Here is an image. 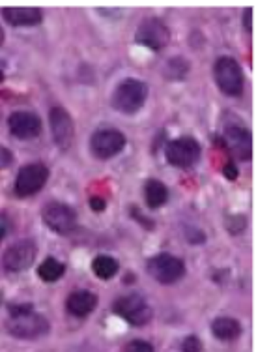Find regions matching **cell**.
I'll list each match as a JSON object with an SVG mask.
<instances>
[{
	"label": "cell",
	"instance_id": "5bb4252c",
	"mask_svg": "<svg viewBox=\"0 0 271 352\" xmlns=\"http://www.w3.org/2000/svg\"><path fill=\"white\" fill-rule=\"evenodd\" d=\"M12 135L17 139H34L41 133V118L30 111H17L8 118Z\"/></svg>",
	"mask_w": 271,
	"mask_h": 352
},
{
	"label": "cell",
	"instance_id": "4316f807",
	"mask_svg": "<svg viewBox=\"0 0 271 352\" xmlns=\"http://www.w3.org/2000/svg\"><path fill=\"white\" fill-rule=\"evenodd\" d=\"M224 176H228L231 180H234V178H236V167H234L232 163H228V165L224 167Z\"/></svg>",
	"mask_w": 271,
	"mask_h": 352
},
{
	"label": "cell",
	"instance_id": "83f0119b",
	"mask_svg": "<svg viewBox=\"0 0 271 352\" xmlns=\"http://www.w3.org/2000/svg\"><path fill=\"white\" fill-rule=\"evenodd\" d=\"M6 236V227L0 223V242H2V238Z\"/></svg>",
	"mask_w": 271,
	"mask_h": 352
},
{
	"label": "cell",
	"instance_id": "ac0fdd59",
	"mask_svg": "<svg viewBox=\"0 0 271 352\" xmlns=\"http://www.w3.org/2000/svg\"><path fill=\"white\" fill-rule=\"evenodd\" d=\"M144 197H146V203H148L150 208H159V206L167 203L169 190L159 180H148L146 186H144Z\"/></svg>",
	"mask_w": 271,
	"mask_h": 352
},
{
	"label": "cell",
	"instance_id": "44dd1931",
	"mask_svg": "<svg viewBox=\"0 0 271 352\" xmlns=\"http://www.w3.org/2000/svg\"><path fill=\"white\" fill-rule=\"evenodd\" d=\"M183 352H202V341L197 338V336H189L185 338V341L182 343Z\"/></svg>",
	"mask_w": 271,
	"mask_h": 352
},
{
	"label": "cell",
	"instance_id": "8fae6325",
	"mask_svg": "<svg viewBox=\"0 0 271 352\" xmlns=\"http://www.w3.org/2000/svg\"><path fill=\"white\" fill-rule=\"evenodd\" d=\"M49 124H51V133L60 150H68L75 139V124L66 109L53 107L49 113Z\"/></svg>",
	"mask_w": 271,
	"mask_h": 352
},
{
	"label": "cell",
	"instance_id": "9a60e30c",
	"mask_svg": "<svg viewBox=\"0 0 271 352\" xmlns=\"http://www.w3.org/2000/svg\"><path fill=\"white\" fill-rule=\"evenodd\" d=\"M2 17L6 23L14 27H36L43 19L40 8H27V6H10L2 10Z\"/></svg>",
	"mask_w": 271,
	"mask_h": 352
},
{
	"label": "cell",
	"instance_id": "3957f363",
	"mask_svg": "<svg viewBox=\"0 0 271 352\" xmlns=\"http://www.w3.org/2000/svg\"><path fill=\"white\" fill-rule=\"evenodd\" d=\"M215 81L224 94L236 98L244 92V72L231 56H221L215 62Z\"/></svg>",
	"mask_w": 271,
	"mask_h": 352
},
{
	"label": "cell",
	"instance_id": "484cf974",
	"mask_svg": "<svg viewBox=\"0 0 271 352\" xmlns=\"http://www.w3.org/2000/svg\"><path fill=\"white\" fill-rule=\"evenodd\" d=\"M251 15H252V10H251V8H247V10H245V14H244L245 28H247V32H251V28H252V25H251Z\"/></svg>",
	"mask_w": 271,
	"mask_h": 352
},
{
	"label": "cell",
	"instance_id": "d6986e66",
	"mask_svg": "<svg viewBox=\"0 0 271 352\" xmlns=\"http://www.w3.org/2000/svg\"><path fill=\"white\" fill-rule=\"evenodd\" d=\"M64 272H66V266H64L60 261H56L54 257L45 258V261L40 264V268H38L40 278L43 279V281H47V283L58 281V279L64 276Z\"/></svg>",
	"mask_w": 271,
	"mask_h": 352
},
{
	"label": "cell",
	"instance_id": "cb8c5ba5",
	"mask_svg": "<svg viewBox=\"0 0 271 352\" xmlns=\"http://www.w3.org/2000/svg\"><path fill=\"white\" fill-rule=\"evenodd\" d=\"M32 311V305L23 304V305H12L10 307V317H19V315H25V313Z\"/></svg>",
	"mask_w": 271,
	"mask_h": 352
},
{
	"label": "cell",
	"instance_id": "f1b7e54d",
	"mask_svg": "<svg viewBox=\"0 0 271 352\" xmlns=\"http://www.w3.org/2000/svg\"><path fill=\"white\" fill-rule=\"evenodd\" d=\"M2 41H4V30L0 28V45H2Z\"/></svg>",
	"mask_w": 271,
	"mask_h": 352
},
{
	"label": "cell",
	"instance_id": "52a82bcc",
	"mask_svg": "<svg viewBox=\"0 0 271 352\" xmlns=\"http://www.w3.org/2000/svg\"><path fill=\"white\" fill-rule=\"evenodd\" d=\"M41 217H43V223L58 234H68L77 225V214L71 206L64 203H49L41 210Z\"/></svg>",
	"mask_w": 271,
	"mask_h": 352
},
{
	"label": "cell",
	"instance_id": "7402d4cb",
	"mask_svg": "<svg viewBox=\"0 0 271 352\" xmlns=\"http://www.w3.org/2000/svg\"><path fill=\"white\" fill-rule=\"evenodd\" d=\"M126 352H156L154 346L146 343V341H131L128 346H126Z\"/></svg>",
	"mask_w": 271,
	"mask_h": 352
},
{
	"label": "cell",
	"instance_id": "4fadbf2b",
	"mask_svg": "<svg viewBox=\"0 0 271 352\" xmlns=\"http://www.w3.org/2000/svg\"><path fill=\"white\" fill-rule=\"evenodd\" d=\"M224 144L228 146L232 154L237 157V160H244V162H249L252 156V139L251 133L247 131L241 126H236V124H228L224 128L223 133Z\"/></svg>",
	"mask_w": 271,
	"mask_h": 352
},
{
	"label": "cell",
	"instance_id": "ffe728a7",
	"mask_svg": "<svg viewBox=\"0 0 271 352\" xmlns=\"http://www.w3.org/2000/svg\"><path fill=\"white\" fill-rule=\"evenodd\" d=\"M92 270L99 279H110L115 278L118 272V263L108 255H97L92 263Z\"/></svg>",
	"mask_w": 271,
	"mask_h": 352
},
{
	"label": "cell",
	"instance_id": "e0dca14e",
	"mask_svg": "<svg viewBox=\"0 0 271 352\" xmlns=\"http://www.w3.org/2000/svg\"><path fill=\"white\" fill-rule=\"evenodd\" d=\"M211 332L221 341H234L241 333V324L232 317H219L211 324Z\"/></svg>",
	"mask_w": 271,
	"mask_h": 352
},
{
	"label": "cell",
	"instance_id": "9c48e42d",
	"mask_svg": "<svg viewBox=\"0 0 271 352\" xmlns=\"http://www.w3.org/2000/svg\"><path fill=\"white\" fill-rule=\"evenodd\" d=\"M135 40L139 41L141 45H144V47L159 51V49L169 45L170 30L161 19H156V17L144 19L143 23H141V27L137 28Z\"/></svg>",
	"mask_w": 271,
	"mask_h": 352
},
{
	"label": "cell",
	"instance_id": "8992f818",
	"mask_svg": "<svg viewBox=\"0 0 271 352\" xmlns=\"http://www.w3.org/2000/svg\"><path fill=\"white\" fill-rule=\"evenodd\" d=\"M49 178V170L43 163H30L21 167L19 175L15 178V193L19 197L36 195L45 186Z\"/></svg>",
	"mask_w": 271,
	"mask_h": 352
},
{
	"label": "cell",
	"instance_id": "30bf717a",
	"mask_svg": "<svg viewBox=\"0 0 271 352\" xmlns=\"http://www.w3.org/2000/svg\"><path fill=\"white\" fill-rule=\"evenodd\" d=\"M123 146H126V135L116 129H99L90 139V148L99 160H108L120 154Z\"/></svg>",
	"mask_w": 271,
	"mask_h": 352
},
{
	"label": "cell",
	"instance_id": "7a4b0ae2",
	"mask_svg": "<svg viewBox=\"0 0 271 352\" xmlns=\"http://www.w3.org/2000/svg\"><path fill=\"white\" fill-rule=\"evenodd\" d=\"M146 270L152 278L163 285L176 283L185 274V264L182 258L174 257L170 253H159L146 263Z\"/></svg>",
	"mask_w": 271,
	"mask_h": 352
},
{
	"label": "cell",
	"instance_id": "603a6c76",
	"mask_svg": "<svg viewBox=\"0 0 271 352\" xmlns=\"http://www.w3.org/2000/svg\"><path fill=\"white\" fill-rule=\"evenodd\" d=\"M12 163H14V154L8 148H4V146H0V170L10 167Z\"/></svg>",
	"mask_w": 271,
	"mask_h": 352
},
{
	"label": "cell",
	"instance_id": "d4e9b609",
	"mask_svg": "<svg viewBox=\"0 0 271 352\" xmlns=\"http://www.w3.org/2000/svg\"><path fill=\"white\" fill-rule=\"evenodd\" d=\"M105 206H107V203H105V199H102V197H92L90 199V208L95 212H102L105 210Z\"/></svg>",
	"mask_w": 271,
	"mask_h": 352
},
{
	"label": "cell",
	"instance_id": "2e32d148",
	"mask_svg": "<svg viewBox=\"0 0 271 352\" xmlns=\"http://www.w3.org/2000/svg\"><path fill=\"white\" fill-rule=\"evenodd\" d=\"M95 305H97V296L90 291H75L66 300L68 311L75 317H86L94 311Z\"/></svg>",
	"mask_w": 271,
	"mask_h": 352
},
{
	"label": "cell",
	"instance_id": "f546056e",
	"mask_svg": "<svg viewBox=\"0 0 271 352\" xmlns=\"http://www.w3.org/2000/svg\"><path fill=\"white\" fill-rule=\"evenodd\" d=\"M4 81V74H2V69H0V82Z\"/></svg>",
	"mask_w": 271,
	"mask_h": 352
},
{
	"label": "cell",
	"instance_id": "6da1fadb",
	"mask_svg": "<svg viewBox=\"0 0 271 352\" xmlns=\"http://www.w3.org/2000/svg\"><path fill=\"white\" fill-rule=\"evenodd\" d=\"M146 96H148V88L143 81L139 79H126L118 87L115 88V94H113V105L122 113L133 115L139 109L143 107L146 102Z\"/></svg>",
	"mask_w": 271,
	"mask_h": 352
},
{
	"label": "cell",
	"instance_id": "277c9868",
	"mask_svg": "<svg viewBox=\"0 0 271 352\" xmlns=\"http://www.w3.org/2000/svg\"><path fill=\"white\" fill-rule=\"evenodd\" d=\"M8 332L19 339H38L49 332V320L40 313H25L10 318Z\"/></svg>",
	"mask_w": 271,
	"mask_h": 352
},
{
	"label": "cell",
	"instance_id": "5b68a950",
	"mask_svg": "<svg viewBox=\"0 0 271 352\" xmlns=\"http://www.w3.org/2000/svg\"><path fill=\"white\" fill-rule=\"evenodd\" d=\"M115 313L126 318L129 324L144 326L152 318V307L139 294H128L115 302Z\"/></svg>",
	"mask_w": 271,
	"mask_h": 352
},
{
	"label": "cell",
	"instance_id": "ba28073f",
	"mask_svg": "<svg viewBox=\"0 0 271 352\" xmlns=\"http://www.w3.org/2000/svg\"><path fill=\"white\" fill-rule=\"evenodd\" d=\"M198 157H200V144L193 137H180L170 141L167 146V160L174 167L187 169L198 162Z\"/></svg>",
	"mask_w": 271,
	"mask_h": 352
},
{
	"label": "cell",
	"instance_id": "7c38bea8",
	"mask_svg": "<svg viewBox=\"0 0 271 352\" xmlns=\"http://www.w3.org/2000/svg\"><path fill=\"white\" fill-rule=\"evenodd\" d=\"M36 258V244L32 240H19L10 245L2 257V264L8 272L27 270Z\"/></svg>",
	"mask_w": 271,
	"mask_h": 352
}]
</instances>
